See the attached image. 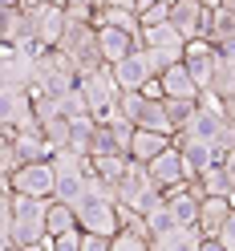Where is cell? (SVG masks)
Segmentation results:
<instances>
[{
  "mask_svg": "<svg viewBox=\"0 0 235 251\" xmlns=\"http://www.w3.org/2000/svg\"><path fill=\"white\" fill-rule=\"evenodd\" d=\"M81 85V69L61 53V49H45L37 57V85L33 93H53V98H65Z\"/></svg>",
  "mask_w": 235,
  "mask_h": 251,
  "instance_id": "6da1fadb",
  "label": "cell"
},
{
  "mask_svg": "<svg viewBox=\"0 0 235 251\" xmlns=\"http://www.w3.org/2000/svg\"><path fill=\"white\" fill-rule=\"evenodd\" d=\"M61 53H65L69 61L81 73H98V69H109L105 57H102V41H98V25H81V21H69L65 37H61L57 45Z\"/></svg>",
  "mask_w": 235,
  "mask_h": 251,
  "instance_id": "7a4b0ae2",
  "label": "cell"
},
{
  "mask_svg": "<svg viewBox=\"0 0 235 251\" xmlns=\"http://www.w3.org/2000/svg\"><path fill=\"white\" fill-rule=\"evenodd\" d=\"M37 57L41 53H25L17 45H0V81H4V93H33Z\"/></svg>",
  "mask_w": 235,
  "mask_h": 251,
  "instance_id": "3957f363",
  "label": "cell"
},
{
  "mask_svg": "<svg viewBox=\"0 0 235 251\" xmlns=\"http://www.w3.org/2000/svg\"><path fill=\"white\" fill-rule=\"evenodd\" d=\"M158 73H162V65L154 61V53L146 49V45H138L126 61H118V65H114V77H118L122 93H142Z\"/></svg>",
  "mask_w": 235,
  "mask_h": 251,
  "instance_id": "277c9868",
  "label": "cell"
},
{
  "mask_svg": "<svg viewBox=\"0 0 235 251\" xmlns=\"http://www.w3.org/2000/svg\"><path fill=\"white\" fill-rule=\"evenodd\" d=\"M81 98L89 101V114L93 118H105L109 109L118 105V98H122V85H118V77H114V69H98V73H81Z\"/></svg>",
  "mask_w": 235,
  "mask_h": 251,
  "instance_id": "5b68a950",
  "label": "cell"
},
{
  "mask_svg": "<svg viewBox=\"0 0 235 251\" xmlns=\"http://www.w3.org/2000/svg\"><path fill=\"white\" fill-rule=\"evenodd\" d=\"M142 45L154 53V61H158L162 69L179 65V61L186 57V37H183L170 21H166V25H154V28H142Z\"/></svg>",
  "mask_w": 235,
  "mask_h": 251,
  "instance_id": "8992f818",
  "label": "cell"
},
{
  "mask_svg": "<svg viewBox=\"0 0 235 251\" xmlns=\"http://www.w3.org/2000/svg\"><path fill=\"white\" fill-rule=\"evenodd\" d=\"M17 195H28V199H53L57 191V166L53 162H25L12 178H4Z\"/></svg>",
  "mask_w": 235,
  "mask_h": 251,
  "instance_id": "52a82bcc",
  "label": "cell"
},
{
  "mask_svg": "<svg viewBox=\"0 0 235 251\" xmlns=\"http://www.w3.org/2000/svg\"><path fill=\"white\" fill-rule=\"evenodd\" d=\"M170 25L179 28L191 41H207V28H211V8L203 0H170Z\"/></svg>",
  "mask_w": 235,
  "mask_h": 251,
  "instance_id": "ba28073f",
  "label": "cell"
},
{
  "mask_svg": "<svg viewBox=\"0 0 235 251\" xmlns=\"http://www.w3.org/2000/svg\"><path fill=\"white\" fill-rule=\"evenodd\" d=\"M25 12H28V21H33L37 41L45 45V49H57L61 37H65V28H69V12H65V4L49 0V4H41V8H25Z\"/></svg>",
  "mask_w": 235,
  "mask_h": 251,
  "instance_id": "9c48e42d",
  "label": "cell"
},
{
  "mask_svg": "<svg viewBox=\"0 0 235 251\" xmlns=\"http://www.w3.org/2000/svg\"><path fill=\"white\" fill-rule=\"evenodd\" d=\"M183 65L191 69L195 85L207 93V89H211V81H215V73H219V65H223V57H219V45H215V41H191V45H186Z\"/></svg>",
  "mask_w": 235,
  "mask_h": 251,
  "instance_id": "30bf717a",
  "label": "cell"
},
{
  "mask_svg": "<svg viewBox=\"0 0 235 251\" xmlns=\"http://www.w3.org/2000/svg\"><path fill=\"white\" fill-rule=\"evenodd\" d=\"M77 227L85 235H114L122 231L118 223V202H102V199H85L81 207H77Z\"/></svg>",
  "mask_w": 235,
  "mask_h": 251,
  "instance_id": "8fae6325",
  "label": "cell"
},
{
  "mask_svg": "<svg viewBox=\"0 0 235 251\" xmlns=\"http://www.w3.org/2000/svg\"><path fill=\"white\" fill-rule=\"evenodd\" d=\"M0 126H8V130H17V134L41 130L33 93H4V98H0Z\"/></svg>",
  "mask_w": 235,
  "mask_h": 251,
  "instance_id": "7c38bea8",
  "label": "cell"
},
{
  "mask_svg": "<svg viewBox=\"0 0 235 251\" xmlns=\"http://www.w3.org/2000/svg\"><path fill=\"white\" fill-rule=\"evenodd\" d=\"M175 146L183 150V162H186V182H191V178H199L203 170H211L215 162H223L219 146L203 142V138H191V134H175Z\"/></svg>",
  "mask_w": 235,
  "mask_h": 251,
  "instance_id": "4fadbf2b",
  "label": "cell"
},
{
  "mask_svg": "<svg viewBox=\"0 0 235 251\" xmlns=\"http://www.w3.org/2000/svg\"><path fill=\"white\" fill-rule=\"evenodd\" d=\"M150 178H154V186H162V191H175V186H183V182H186V162H183V150H179V146L162 150L158 158L150 162Z\"/></svg>",
  "mask_w": 235,
  "mask_h": 251,
  "instance_id": "5bb4252c",
  "label": "cell"
},
{
  "mask_svg": "<svg viewBox=\"0 0 235 251\" xmlns=\"http://www.w3.org/2000/svg\"><path fill=\"white\" fill-rule=\"evenodd\" d=\"M158 81H162V98H175V101H199L203 98V89L195 85V77H191V69H186L183 61L170 65V69H162Z\"/></svg>",
  "mask_w": 235,
  "mask_h": 251,
  "instance_id": "9a60e30c",
  "label": "cell"
},
{
  "mask_svg": "<svg viewBox=\"0 0 235 251\" xmlns=\"http://www.w3.org/2000/svg\"><path fill=\"white\" fill-rule=\"evenodd\" d=\"M98 28H122V33H130L142 41V17H138L134 4H109V8H98V17H93Z\"/></svg>",
  "mask_w": 235,
  "mask_h": 251,
  "instance_id": "2e32d148",
  "label": "cell"
},
{
  "mask_svg": "<svg viewBox=\"0 0 235 251\" xmlns=\"http://www.w3.org/2000/svg\"><path fill=\"white\" fill-rule=\"evenodd\" d=\"M98 41H102V57H105V65L114 69L118 61H126L138 45V37H130V33H122V28H98Z\"/></svg>",
  "mask_w": 235,
  "mask_h": 251,
  "instance_id": "e0dca14e",
  "label": "cell"
},
{
  "mask_svg": "<svg viewBox=\"0 0 235 251\" xmlns=\"http://www.w3.org/2000/svg\"><path fill=\"white\" fill-rule=\"evenodd\" d=\"M170 146H175V138H170V134H154V130H138L134 134V146H130V158L134 162H154V158H158V154L162 150H170Z\"/></svg>",
  "mask_w": 235,
  "mask_h": 251,
  "instance_id": "ac0fdd59",
  "label": "cell"
},
{
  "mask_svg": "<svg viewBox=\"0 0 235 251\" xmlns=\"http://www.w3.org/2000/svg\"><path fill=\"white\" fill-rule=\"evenodd\" d=\"M203 239H207V235H203L199 227H175L170 235L150 239V251H199Z\"/></svg>",
  "mask_w": 235,
  "mask_h": 251,
  "instance_id": "d6986e66",
  "label": "cell"
},
{
  "mask_svg": "<svg viewBox=\"0 0 235 251\" xmlns=\"http://www.w3.org/2000/svg\"><path fill=\"white\" fill-rule=\"evenodd\" d=\"M138 130H154V134H170L175 138V130H170V118H166V101H154L142 93V105H138V118H134Z\"/></svg>",
  "mask_w": 235,
  "mask_h": 251,
  "instance_id": "ffe728a7",
  "label": "cell"
},
{
  "mask_svg": "<svg viewBox=\"0 0 235 251\" xmlns=\"http://www.w3.org/2000/svg\"><path fill=\"white\" fill-rule=\"evenodd\" d=\"M231 211L235 207L227 199H207V202H203V215H199V231L207 235V239H215V235L223 231V223L231 219Z\"/></svg>",
  "mask_w": 235,
  "mask_h": 251,
  "instance_id": "44dd1931",
  "label": "cell"
},
{
  "mask_svg": "<svg viewBox=\"0 0 235 251\" xmlns=\"http://www.w3.org/2000/svg\"><path fill=\"white\" fill-rule=\"evenodd\" d=\"M57 202H69V207H81L89 199V182L81 170H73V175H57V191H53Z\"/></svg>",
  "mask_w": 235,
  "mask_h": 251,
  "instance_id": "7402d4cb",
  "label": "cell"
},
{
  "mask_svg": "<svg viewBox=\"0 0 235 251\" xmlns=\"http://www.w3.org/2000/svg\"><path fill=\"white\" fill-rule=\"evenodd\" d=\"M89 170L98 178H105V182L118 186L122 178H126V170H130V158H126V154H102V158H89Z\"/></svg>",
  "mask_w": 235,
  "mask_h": 251,
  "instance_id": "603a6c76",
  "label": "cell"
},
{
  "mask_svg": "<svg viewBox=\"0 0 235 251\" xmlns=\"http://www.w3.org/2000/svg\"><path fill=\"white\" fill-rule=\"evenodd\" d=\"M207 41H215V45L235 41V8H231V4L211 8V28H207Z\"/></svg>",
  "mask_w": 235,
  "mask_h": 251,
  "instance_id": "cb8c5ba5",
  "label": "cell"
},
{
  "mask_svg": "<svg viewBox=\"0 0 235 251\" xmlns=\"http://www.w3.org/2000/svg\"><path fill=\"white\" fill-rule=\"evenodd\" d=\"M199 186H203V195H207V199H231V175H227V166L215 162L211 170H203Z\"/></svg>",
  "mask_w": 235,
  "mask_h": 251,
  "instance_id": "d4e9b609",
  "label": "cell"
},
{
  "mask_svg": "<svg viewBox=\"0 0 235 251\" xmlns=\"http://www.w3.org/2000/svg\"><path fill=\"white\" fill-rule=\"evenodd\" d=\"M69 231H81L77 227V207L53 199V207H49V239H61V235H69Z\"/></svg>",
  "mask_w": 235,
  "mask_h": 251,
  "instance_id": "484cf974",
  "label": "cell"
},
{
  "mask_svg": "<svg viewBox=\"0 0 235 251\" xmlns=\"http://www.w3.org/2000/svg\"><path fill=\"white\" fill-rule=\"evenodd\" d=\"M162 101H166V118H170V130H175V134H183L186 126H191V118H195L199 101H175V98H162Z\"/></svg>",
  "mask_w": 235,
  "mask_h": 251,
  "instance_id": "4316f807",
  "label": "cell"
},
{
  "mask_svg": "<svg viewBox=\"0 0 235 251\" xmlns=\"http://www.w3.org/2000/svg\"><path fill=\"white\" fill-rule=\"evenodd\" d=\"M142 219H146V227H150V239H158V235H170L175 227H183L170 207H158V211H150V215H142Z\"/></svg>",
  "mask_w": 235,
  "mask_h": 251,
  "instance_id": "83f0119b",
  "label": "cell"
},
{
  "mask_svg": "<svg viewBox=\"0 0 235 251\" xmlns=\"http://www.w3.org/2000/svg\"><path fill=\"white\" fill-rule=\"evenodd\" d=\"M207 93H215L219 101L231 98V93H235V69H231V65H219V73H215V81H211Z\"/></svg>",
  "mask_w": 235,
  "mask_h": 251,
  "instance_id": "f1b7e54d",
  "label": "cell"
},
{
  "mask_svg": "<svg viewBox=\"0 0 235 251\" xmlns=\"http://www.w3.org/2000/svg\"><path fill=\"white\" fill-rule=\"evenodd\" d=\"M61 105H65V118H85V114H89V101L81 98V89L65 93V98H61Z\"/></svg>",
  "mask_w": 235,
  "mask_h": 251,
  "instance_id": "f546056e",
  "label": "cell"
},
{
  "mask_svg": "<svg viewBox=\"0 0 235 251\" xmlns=\"http://www.w3.org/2000/svg\"><path fill=\"white\" fill-rule=\"evenodd\" d=\"M81 251H114V239L109 235H85L81 231Z\"/></svg>",
  "mask_w": 235,
  "mask_h": 251,
  "instance_id": "4dcf8cb0",
  "label": "cell"
},
{
  "mask_svg": "<svg viewBox=\"0 0 235 251\" xmlns=\"http://www.w3.org/2000/svg\"><path fill=\"white\" fill-rule=\"evenodd\" d=\"M53 251H81V231H69L61 239H53Z\"/></svg>",
  "mask_w": 235,
  "mask_h": 251,
  "instance_id": "1f68e13d",
  "label": "cell"
},
{
  "mask_svg": "<svg viewBox=\"0 0 235 251\" xmlns=\"http://www.w3.org/2000/svg\"><path fill=\"white\" fill-rule=\"evenodd\" d=\"M215 239H219V243H223L227 251H235V211H231V219H227V223H223V231H219V235H215Z\"/></svg>",
  "mask_w": 235,
  "mask_h": 251,
  "instance_id": "d6a6232c",
  "label": "cell"
},
{
  "mask_svg": "<svg viewBox=\"0 0 235 251\" xmlns=\"http://www.w3.org/2000/svg\"><path fill=\"white\" fill-rule=\"evenodd\" d=\"M219 109H223V118H227V126L235 130V93H231V98H223V105H219Z\"/></svg>",
  "mask_w": 235,
  "mask_h": 251,
  "instance_id": "836d02e7",
  "label": "cell"
},
{
  "mask_svg": "<svg viewBox=\"0 0 235 251\" xmlns=\"http://www.w3.org/2000/svg\"><path fill=\"white\" fill-rule=\"evenodd\" d=\"M219 57H223V65H231V69H235V41L219 45Z\"/></svg>",
  "mask_w": 235,
  "mask_h": 251,
  "instance_id": "e575fe53",
  "label": "cell"
},
{
  "mask_svg": "<svg viewBox=\"0 0 235 251\" xmlns=\"http://www.w3.org/2000/svg\"><path fill=\"white\" fill-rule=\"evenodd\" d=\"M21 251H53V239H41V243H25Z\"/></svg>",
  "mask_w": 235,
  "mask_h": 251,
  "instance_id": "d590c367",
  "label": "cell"
},
{
  "mask_svg": "<svg viewBox=\"0 0 235 251\" xmlns=\"http://www.w3.org/2000/svg\"><path fill=\"white\" fill-rule=\"evenodd\" d=\"M199 251H227V247L219 243V239H203V247H199Z\"/></svg>",
  "mask_w": 235,
  "mask_h": 251,
  "instance_id": "8d00e7d4",
  "label": "cell"
},
{
  "mask_svg": "<svg viewBox=\"0 0 235 251\" xmlns=\"http://www.w3.org/2000/svg\"><path fill=\"white\" fill-rule=\"evenodd\" d=\"M41 4H49V0H21V8H41Z\"/></svg>",
  "mask_w": 235,
  "mask_h": 251,
  "instance_id": "74e56055",
  "label": "cell"
},
{
  "mask_svg": "<svg viewBox=\"0 0 235 251\" xmlns=\"http://www.w3.org/2000/svg\"><path fill=\"white\" fill-rule=\"evenodd\" d=\"M0 8H21V0H0Z\"/></svg>",
  "mask_w": 235,
  "mask_h": 251,
  "instance_id": "f35d334b",
  "label": "cell"
}]
</instances>
